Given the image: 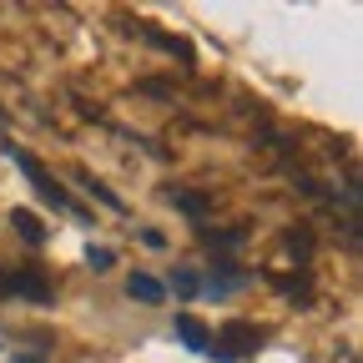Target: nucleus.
<instances>
[{
  "label": "nucleus",
  "mask_w": 363,
  "mask_h": 363,
  "mask_svg": "<svg viewBox=\"0 0 363 363\" xmlns=\"http://www.w3.org/2000/svg\"><path fill=\"white\" fill-rule=\"evenodd\" d=\"M11 157H16V167H21V172H26V177L35 182V192H40L45 202H56V207H66V212H81V207H76V202L66 197V187H61V182H51V172H45V167H40V162H35L30 152L11 147Z\"/></svg>",
  "instance_id": "1"
},
{
  "label": "nucleus",
  "mask_w": 363,
  "mask_h": 363,
  "mask_svg": "<svg viewBox=\"0 0 363 363\" xmlns=\"http://www.w3.org/2000/svg\"><path fill=\"white\" fill-rule=\"evenodd\" d=\"M177 333L187 338V348H197V353H207V348H212V333H207V328L197 323L192 313H182V318H177Z\"/></svg>",
  "instance_id": "2"
},
{
  "label": "nucleus",
  "mask_w": 363,
  "mask_h": 363,
  "mask_svg": "<svg viewBox=\"0 0 363 363\" xmlns=\"http://www.w3.org/2000/svg\"><path fill=\"white\" fill-rule=\"evenodd\" d=\"M126 293H131V298H142V303H162L167 288H162L157 278H147V272H131V278H126Z\"/></svg>",
  "instance_id": "3"
},
{
  "label": "nucleus",
  "mask_w": 363,
  "mask_h": 363,
  "mask_svg": "<svg viewBox=\"0 0 363 363\" xmlns=\"http://www.w3.org/2000/svg\"><path fill=\"white\" fill-rule=\"evenodd\" d=\"M252 338H257V328H247V323H233V328H222V343L233 348V353H247V348H252Z\"/></svg>",
  "instance_id": "4"
},
{
  "label": "nucleus",
  "mask_w": 363,
  "mask_h": 363,
  "mask_svg": "<svg viewBox=\"0 0 363 363\" xmlns=\"http://www.w3.org/2000/svg\"><path fill=\"white\" fill-rule=\"evenodd\" d=\"M11 222L21 227V233H26V242H40V238H45V233H40V222H35L30 212H11Z\"/></svg>",
  "instance_id": "5"
},
{
  "label": "nucleus",
  "mask_w": 363,
  "mask_h": 363,
  "mask_svg": "<svg viewBox=\"0 0 363 363\" xmlns=\"http://www.w3.org/2000/svg\"><path fill=\"white\" fill-rule=\"evenodd\" d=\"M86 262L96 267V272H106V267L116 262V252H111V247H91V252H86Z\"/></svg>",
  "instance_id": "6"
},
{
  "label": "nucleus",
  "mask_w": 363,
  "mask_h": 363,
  "mask_svg": "<svg viewBox=\"0 0 363 363\" xmlns=\"http://www.w3.org/2000/svg\"><path fill=\"white\" fill-rule=\"evenodd\" d=\"M177 293H197V278H192V272H177Z\"/></svg>",
  "instance_id": "7"
}]
</instances>
